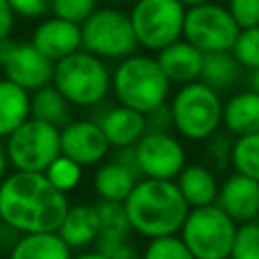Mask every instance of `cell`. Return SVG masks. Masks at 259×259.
Wrapping results in <instances>:
<instances>
[{"label": "cell", "instance_id": "35", "mask_svg": "<svg viewBox=\"0 0 259 259\" xmlns=\"http://www.w3.org/2000/svg\"><path fill=\"white\" fill-rule=\"evenodd\" d=\"M16 16L38 18L51 10V0H8Z\"/></svg>", "mask_w": 259, "mask_h": 259}, {"label": "cell", "instance_id": "39", "mask_svg": "<svg viewBox=\"0 0 259 259\" xmlns=\"http://www.w3.org/2000/svg\"><path fill=\"white\" fill-rule=\"evenodd\" d=\"M14 10L12 6L8 4V0H0V40L8 38L12 28H14Z\"/></svg>", "mask_w": 259, "mask_h": 259}, {"label": "cell", "instance_id": "9", "mask_svg": "<svg viewBox=\"0 0 259 259\" xmlns=\"http://www.w3.org/2000/svg\"><path fill=\"white\" fill-rule=\"evenodd\" d=\"M130 18L144 49L160 51L182 38L186 6L180 0H136Z\"/></svg>", "mask_w": 259, "mask_h": 259}, {"label": "cell", "instance_id": "42", "mask_svg": "<svg viewBox=\"0 0 259 259\" xmlns=\"http://www.w3.org/2000/svg\"><path fill=\"white\" fill-rule=\"evenodd\" d=\"M251 89L259 93V69H253L251 73Z\"/></svg>", "mask_w": 259, "mask_h": 259}, {"label": "cell", "instance_id": "26", "mask_svg": "<svg viewBox=\"0 0 259 259\" xmlns=\"http://www.w3.org/2000/svg\"><path fill=\"white\" fill-rule=\"evenodd\" d=\"M97 214H99V237H109V239H127L132 229L127 210L123 202L115 200H103L95 204Z\"/></svg>", "mask_w": 259, "mask_h": 259}, {"label": "cell", "instance_id": "23", "mask_svg": "<svg viewBox=\"0 0 259 259\" xmlns=\"http://www.w3.org/2000/svg\"><path fill=\"white\" fill-rule=\"evenodd\" d=\"M140 178L134 176L127 168H123L119 162H109L97 168L95 176H93V188L99 194V198L103 200H115V202H123L130 192L134 190L136 182Z\"/></svg>", "mask_w": 259, "mask_h": 259}, {"label": "cell", "instance_id": "21", "mask_svg": "<svg viewBox=\"0 0 259 259\" xmlns=\"http://www.w3.org/2000/svg\"><path fill=\"white\" fill-rule=\"evenodd\" d=\"M8 259H71V247L57 231L22 233L14 241Z\"/></svg>", "mask_w": 259, "mask_h": 259}, {"label": "cell", "instance_id": "5", "mask_svg": "<svg viewBox=\"0 0 259 259\" xmlns=\"http://www.w3.org/2000/svg\"><path fill=\"white\" fill-rule=\"evenodd\" d=\"M223 105L219 91L200 79L184 83L170 103L174 130L192 142L208 140L223 123Z\"/></svg>", "mask_w": 259, "mask_h": 259}, {"label": "cell", "instance_id": "37", "mask_svg": "<svg viewBox=\"0 0 259 259\" xmlns=\"http://www.w3.org/2000/svg\"><path fill=\"white\" fill-rule=\"evenodd\" d=\"M231 152H233V142H229L223 136H212V142L208 146V154L212 156V162L217 166H223L227 160H231Z\"/></svg>", "mask_w": 259, "mask_h": 259}, {"label": "cell", "instance_id": "46", "mask_svg": "<svg viewBox=\"0 0 259 259\" xmlns=\"http://www.w3.org/2000/svg\"><path fill=\"white\" fill-rule=\"evenodd\" d=\"M0 73H2V69H0Z\"/></svg>", "mask_w": 259, "mask_h": 259}, {"label": "cell", "instance_id": "43", "mask_svg": "<svg viewBox=\"0 0 259 259\" xmlns=\"http://www.w3.org/2000/svg\"><path fill=\"white\" fill-rule=\"evenodd\" d=\"M186 8H190V6H198V4H204V2H210V0H180Z\"/></svg>", "mask_w": 259, "mask_h": 259}, {"label": "cell", "instance_id": "8", "mask_svg": "<svg viewBox=\"0 0 259 259\" xmlns=\"http://www.w3.org/2000/svg\"><path fill=\"white\" fill-rule=\"evenodd\" d=\"M6 154L16 170L45 172L61 156V127L30 115L8 136Z\"/></svg>", "mask_w": 259, "mask_h": 259}, {"label": "cell", "instance_id": "3", "mask_svg": "<svg viewBox=\"0 0 259 259\" xmlns=\"http://www.w3.org/2000/svg\"><path fill=\"white\" fill-rule=\"evenodd\" d=\"M170 83L158 59L150 55L134 53L121 59L111 73V91L115 99L142 113H150L166 103Z\"/></svg>", "mask_w": 259, "mask_h": 259}, {"label": "cell", "instance_id": "11", "mask_svg": "<svg viewBox=\"0 0 259 259\" xmlns=\"http://www.w3.org/2000/svg\"><path fill=\"white\" fill-rule=\"evenodd\" d=\"M0 69L6 79L24 87L26 91H36L53 83L55 61L42 55L30 40H0Z\"/></svg>", "mask_w": 259, "mask_h": 259}, {"label": "cell", "instance_id": "28", "mask_svg": "<svg viewBox=\"0 0 259 259\" xmlns=\"http://www.w3.org/2000/svg\"><path fill=\"white\" fill-rule=\"evenodd\" d=\"M81 172H83V166L77 164L75 160H71L69 156L61 154L57 156L51 166L45 170V174L49 176V180L63 192H69L73 188H77V184L81 182Z\"/></svg>", "mask_w": 259, "mask_h": 259}, {"label": "cell", "instance_id": "17", "mask_svg": "<svg viewBox=\"0 0 259 259\" xmlns=\"http://www.w3.org/2000/svg\"><path fill=\"white\" fill-rule=\"evenodd\" d=\"M109 146L113 148H125V146H136L142 136L148 132V125H146V113L138 111V109H132L127 105H115V107H107L103 111L101 117L95 119Z\"/></svg>", "mask_w": 259, "mask_h": 259}, {"label": "cell", "instance_id": "13", "mask_svg": "<svg viewBox=\"0 0 259 259\" xmlns=\"http://www.w3.org/2000/svg\"><path fill=\"white\" fill-rule=\"evenodd\" d=\"M109 150V142L95 119H75L61 127V154L81 166L99 164Z\"/></svg>", "mask_w": 259, "mask_h": 259}, {"label": "cell", "instance_id": "32", "mask_svg": "<svg viewBox=\"0 0 259 259\" xmlns=\"http://www.w3.org/2000/svg\"><path fill=\"white\" fill-rule=\"evenodd\" d=\"M97 8V0H51V12L55 16L77 24H83Z\"/></svg>", "mask_w": 259, "mask_h": 259}, {"label": "cell", "instance_id": "18", "mask_svg": "<svg viewBox=\"0 0 259 259\" xmlns=\"http://www.w3.org/2000/svg\"><path fill=\"white\" fill-rule=\"evenodd\" d=\"M71 249H81L99 239V214L97 206L73 204L67 208L61 227L57 231Z\"/></svg>", "mask_w": 259, "mask_h": 259}, {"label": "cell", "instance_id": "2", "mask_svg": "<svg viewBox=\"0 0 259 259\" xmlns=\"http://www.w3.org/2000/svg\"><path fill=\"white\" fill-rule=\"evenodd\" d=\"M132 229L148 239L176 235L190 210L178 184L162 178H142L123 200Z\"/></svg>", "mask_w": 259, "mask_h": 259}, {"label": "cell", "instance_id": "15", "mask_svg": "<svg viewBox=\"0 0 259 259\" xmlns=\"http://www.w3.org/2000/svg\"><path fill=\"white\" fill-rule=\"evenodd\" d=\"M217 204L237 225L255 221L259 217V182L241 172L231 174L221 184Z\"/></svg>", "mask_w": 259, "mask_h": 259}, {"label": "cell", "instance_id": "16", "mask_svg": "<svg viewBox=\"0 0 259 259\" xmlns=\"http://www.w3.org/2000/svg\"><path fill=\"white\" fill-rule=\"evenodd\" d=\"M158 63L172 83H190L200 77L204 53L184 36L158 51Z\"/></svg>", "mask_w": 259, "mask_h": 259}, {"label": "cell", "instance_id": "27", "mask_svg": "<svg viewBox=\"0 0 259 259\" xmlns=\"http://www.w3.org/2000/svg\"><path fill=\"white\" fill-rule=\"evenodd\" d=\"M231 164L235 166V172H241L259 182V132L241 136L233 142Z\"/></svg>", "mask_w": 259, "mask_h": 259}, {"label": "cell", "instance_id": "38", "mask_svg": "<svg viewBox=\"0 0 259 259\" xmlns=\"http://www.w3.org/2000/svg\"><path fill=\"white\" fill-rule=\"evenodd\" d=\"M115 162H119L123 168H127L134 176L138 178H144L142 176V170H140V162H138V152H136V146H125V148H117V154H115Z\"/></svg>", "mask_w": 259, "mask_h": 259}, {"label": "cell", "instance_id": "24", "mask_svg": "<svg viewBox=\"0 0 259 259\" xmlns=\"http://www.w3.org/2000/svg\"><path fill=\"white\" fill-rule=\"evenodd\" d=\"M241 75V63L235 59L233 51L204 53V63L200 71V81L217 91L231 89Z\"/></svg>", "mask_w": 259, "mask_h": 259}, {"label": "cell", "instance_id": "7", "mask_svg": "<svg viewBox=\"0 0 259 259\" xmlns=\"http://www.w3.org/2000/svg\"><path fill=\"white\" fill-rule=\"evenodd\" d=\"M83 49L101 57V59H125L136 53L138 36L130 18V12H123L113 6L97 8L81 24Z\"/></svg>", "mask_w": 259, "mask_h": 259}, {"label": "cell", "instance_id": "22", "mask_svg": "<svg viewBox=\"0 0 259 259\" xmlns=\"http://www.w3.org/2000/svg\"><path fill=\"white\" fill-rule=\"evenodd\" d=\"M30 117V91L10 79H0V138H8Z\"/></svg>", "mask_w": 259, "mask_h": 259}, {"label": "cell", "instance_id": "6", "mask_svg": "<svg viewBox=\"0 0 259 259\" xmlns=\"http://www.w3.org/2000/svg\"><path fill=\"white\" fill-rule=\"evenodd\" d=\"M237 227L239 225L212 202L188 210L180 237L196 259H229Z\"/></svg>", "mask_w": 259, "mask_h": 259}, {"label": "cell", "instance_id": "29", "mask_svg": "<svg viewBox=\"0 0 259 259\" xmlns=\"http://www.w3.org/2000/svg\"><path fill=\"white\" fill-rule=\"evenodd\" d=\"M142 259H196L182 237L166 235L150 239Z\"/></svg>", "mask_w": 259, "mask_h": 259}, {"label": "cell", "instance_id": "30", "mask_svg": "<svg viewBox=\"0 0 259 259\" xmlns=\"http://www.w3.org/2000/svg\"><path fill=\"white\" fill-rule=\"evenodd\" d=\"M229 259H259V221H247L237 227Z\"/></svg>", "mask_w": 259, "mask_h": 259}, {"label": "cell", "instance_id": "19", "mask_svg": "<svg viewBox=\"0 0 259 259\" xmlns=\"http://www.w3.org/2000/svg\"><path fill=\"white\" fill-rule=\"evenodd\" d=\"M223 125L231 136H249L259 132V93L239 91L223 105Z\"/></svg>", "mask_w": 259, "mask_h": 259}, {"label": "cell", "instance_id": "25", "mask_svg": "<svg viewBox=\"0 0 259 259\" xmlns=\"http://www.w3.org/2000/svg\"><path fill=\"white\" fill-rule=\"evenodd\" d=\"M69 105L67 97L55 85H45L30 95V115L59 127L69 123Z\"/></svg>", "mask_w": 259, "mask_h": 259}, {"label": "cell", "instance_id": "36", "mask_svg": "<svg viewBox=\"0 0 259 259\" xmlns=\"http://www.w3.org/2000/svg\"><path fill=\"white\" fill-rule=\"evenodd\" d=\"M146 125H148V132H168L174 125L170 105L164 103V105L152 109L150 113H146Z\"/></svg>", "mask_w": 259, "mask_h": 259}, {"label": "cell", "instance_id": "12", "mask_svg": "<svg viewBox=\"0 0 259 259\" xmlns=\"http://www.w3.org/2000/svg\"><path fill=\"white\" fill-rule=\"evenodd\" d=\"M142 176L146 178H176L186 166V152L182 144L168 132H146L136 144Z\"/></svg>", "mask_w": 259, "mask_h": 259}, {"label": "cell", "instance_id": "20", "mask_svg": "<svg viewBox=\"0 0 259 259\" xmlns=\"http://www.w3.org/2000/svg\"><path fill=\"white\" fill-rule=\"evenodd\" d=\"M176 184L184 194L186 202L192 206H206L217 202L219 198V182L210 168L204 164H190L184 166L182 172L176 176Z\"/></svg>", "mask_w": 259, "mask_h": 259}, {"label": "cell", "instance_id": "40", "mask_svg": "<svg viewBox=\"0 0 259 259\" xmlns=\"http://www.w3.org/2000/svg\"><path fill=\"white\" fill-rule=\"evenodd\" d=\"M6 166H8V154H6V148L0 146V182L6 176Z\"/></svg>", "mask_w": 259, "mask_h": 259}, {"label": "cell", "instance_id": "14", "mask_svg": "<svg viewBox=\"0 0 259 259\" xmlns=\"http://www.w3.org/2000/svg\"><path fill=\"white\" fill-rule=\"evenodd\" d=\"M30 42L47 55L51 61H61L79 49H83V36H81V24L59 18V16H49L36 28L32 30Z\"/></svg>", "mask_w": 259, "mask_h": 259}, {"label": "cell", "instance_id": "33", "mask_svg": "<svg viewBox=\"0 0 259 259\" xmlns=\"http://www.w3.org/2000/svg\"><path fill=\"white\" fill-rule=\"evenodd\" d=\"M227 8L241 28L259 24V0H229Z\"/></svg>", "mask_w": 259, "mask_h": 259}, {"label": "cell", "instance_id": "1", "mask_svg": "<svg viewBox=\"0 0 259 259\" xmlns=\"http://www.w3.org/2000/svg\"><path fill=\"white\" fill-rule=\"evenodd\" d=\"M69 206L45 172L16 170L0 182V221L16 233L59 231Z\"/></svg>", "mask_w": 259, "mask_h": 259}, {"label": "cell", "instance_id": "34", "mask_svg": "<svg viewBox=\"0 0 259 259\" xmlns=\"http://www.w3.org/2000/svg\"><path fill=\"white\" fill-rule=\"evenodd\" d=\"M97 251L107 255L109 259H132L136 257L134 247L127 243V239H109V237H99L95 241Z\"/></svg>", "mask_w": 259, "mask_h": 259}, {"label": "cell", "instance_id": "10", "mask_svg": "<svg viewBox=\"0 0 259 259\" xmlns=\"http://www.w3.org/2000/svg\"><path fill=\"white\" fill-rule=\"evenodd\" d=\"M241 26L233 18L231 10L217 2H204L186 8L182 36L198 47L202 53L231 51Z\"/></svg>", "mask_w": 259, "mask_h": 259}, {"label": "cell", "instance_id": "44", "mask_svg": "<svg viewBox=\"0 0 259 259\" xmlns=\"http://www.w3.org/2000/svg\"><path fill=\"white\" fill-rule=\"evenodd\" d=\"M4 227H6V225H4V223H2V221H0V241H2V239H4Z\"/></svg>", "mask_w": 259, "mask_h": 259}, {"label": "cell", "instance_id": "31", "mask_svg": "<svg viewBox=\"0 0 259 259\" xmlns=\"http://www.w3.org/2000/svg\"><path fill=\"white\" fill-rule=\"evenodd\" d=\"M233 55L245 69H259V24L241 28L233 45Z\"/></svg>", "mask_w": 259, "mask_h": 259}, {"label": "cell", "instance_id": "45", "mask_svg": "<svg viewBox=\"0 0 259 259\" xmlns=\"http://www.w3.org/2000/svg\"><path fill=\"white\" fill-rule=\"evenodd\" d=\"M132 259H138V257H132Z\"/></svg>", "mask_w": 259, "mask_h": 259}, {"label": "cell", "instance_id": "4", "mask_svg": "<svg viewBox=\"0 0 259 259\" xmlns=\"http://www.w3.org/2000/svg\"><path fill=\"white\" fill-rule=\"evenodd\" d=\"M53 85L71 105H99L111 89V73L101 57L79 49L77 53L55 63Z\"/></svg>", "mask_w": 259, "mask_h": 259}, {"label": "cell", "instance_id": "41", "mask_svg": "<svg viewBox=\"0 0 259 259\" xmlns=\"http://www.w3.org/2000/svg\"><path fill=\"white\" fill-rule=\"evenodd\" d=\"M71 259H109L107 255H103L101 251H87V253H81V255H77V257H71Z\"/></svg>", "mask_w": 259, "mask_h": 259}]
</instances>
